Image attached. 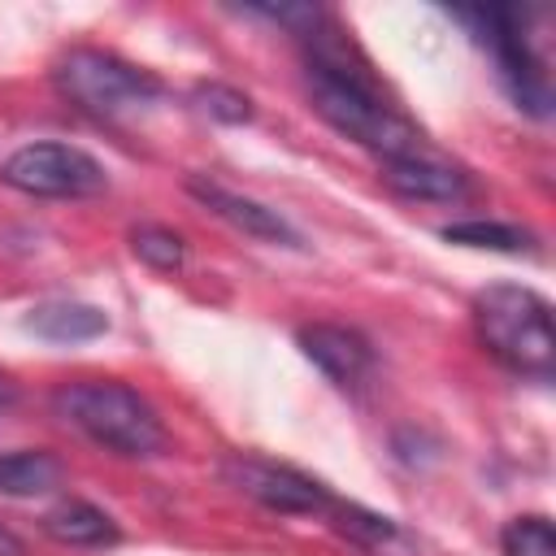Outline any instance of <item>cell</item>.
Masks as SVG:
<instances>
[{"mask_svg": "<svg viewBox=\"0 0 556 556\" xmlns=\"http://www.w3.org/2000/svg\"><path fill=\"white\" fill-rule=\"evenodd\" d=\"M382 182L404 195V200H439V204H452V200H465L469 195V182L456 165L439 161L434 152H413V156H395V161H382Z\"/></svg>", "mask_w": 556, "mask_h": 556, "instance_id": "obj_9", "label": "cell"}, {"mask_svg": "<svg viewBox=\"0 0 556 556\" xmlns=\"http://www.w3.org/2000/svg\"><path fill=\"white\" fill-rule=\"evenodd\" d=\"M130 252H135L143 265L161 269V274H174V269H182V261H187V243H182V235H174L169 226H135V230H130Z\"/></svg>", "mask_w": 556, "mask_h": 556, "instance_id": "obj_14", "label": "cell"}, {"mask_svg": "<svg viewBox=\"0 0 556 556\" xmlns=\"http://www.w3.org/2000/svg\"><path fill=\"white\" fill-rule=\"evenodd\" d=\"M500 552L504 556H556V534L547 517H513L500 530Z\"/></svg>", "mask_w": 556, "mask_h": 556, "instance_id": "obj_15", "label": "cell"}, {"mask_svg": "<svg viewBox=\"0 0 556 556\" xmlns=\"http://www.w3.org/2000/svg\"><path fill=\"white\" fill-rule=\"evenodd\" d=\"M222 478L239 495L256 500L269 513H282V517H304V513H326L330 508V491L317 478H308L295 465L269 460V456H243V452H235V456H226Z\"/></svg>", "mask_w": 556, "mask_h": 556, "instance_id": "obj_6", "label": "cell"}, {"mask_svg": "<svg viewBox=\"0 0 556 556\" xmlns=\"http://www.w3.org/2000/svg\"><path fill=\"white\" fill-rule=\"evenodd\" d=\"M308 70H304V83H308V100L313 109L339 130L348 135L352 143L378 152L382 161H395V156H413L421 152V130L413 122H404L391 104H382L374 78L365 74V65H352L348 61V43L330 30H308Z\"/></svg>", "mask_w": 556, "mask_h": 556, "instance_id": "obj_1", "label": "cell"}, {"mask_svg": "<svg viewBox=\"0 0 556 556\" xmlns=\"http://www.w3.org/2000/svg\"><path fill=\"white\" fill-rule=\"evenodd\" d=\"M326 513H334L339 517V530L352 534V539H361V543H387V539H395V521L391 517H378V513H365V508H352V504L343 508L334 500H330Z\"/></svg>", "mask_w": 556, "mask_h": 556, "instance_id": "obj_17", "label": "cell"}, {"mask_svg": "<svg viewBox=\"0 0 556 556\" xmlns=\"http://www.w3.org/2000/svg\"><path fill=\"white\" fill-rule=\"evenodd\" d=\"M0 178L22 195H43V200L96 195L109 182L104 165L70 143H26L0 165Z\"/></svg>", "mask_w": 556, "mask_h": 556, "instance_id": "obj_5", "label": "cell"}, {"mask_svg": "<svg viewBox=\"0 0 556 556\" xmlns=\"http://www.w3.org/2000/svg\"><path fill=\"white\" fill-rule=\"evenodd\" d=\"M473 326L478 339L495 361L517 374L547 378L556 365V334H552V304L513 282H495L473 295Z\"/></svg>", "mask_w": 556, "mask_h": 556, "instance_id": "obj_3", "label": "cell"}, {"mask_svg": "<svg viewBox=\"0 0 556 556\" xmlns=\"http://www.w3.org/2000/svg\"><path fill=\"white\" fill-rule=\"evenodd\" d=\"M443 239L447 243H460V248H486V252H530V230H517V226H508V222H482V217H473V222H452V226H443Z\"/></svg>", "mask_w": 556, "mask_h": 556, "instance_id": "obj_13", "label": "cell"}, {"mask_svg": "<svg viewBox=\"0 0 556 556\" xmlns=\"http://www.w3.org/2000/svg\"><path fill=\"white\" fill-rule=\"evenodd\" d=\"M52 413L83 430L91 443L130 456V460H152L169 447V434L156 417V408L126 382L117 378H83L65 382L52 391Z\"/></svg>", "mask_w": 556, "mask_h": 556, "instance_id": "obj_2", "label": "cell"}, {"mask_svg": "<svg viewBox=\"0 0 556 556\" xmlns=\"http://www.w3.org/2000/svg\"><path fill=\"white\" fill-rule=\"evenodd\" d=\"M195 104H200V113H208L213 122H226V126L252 122L248 96L235 91V87H226V83H200V87H195Z\"/></svg>", "mask_w": 556, "mask_h": 556, "instance_id": "obj_16", "label": "cell"}, {"mask_svg": "<svg viewBox=\"0 0 556 556\" xmlns=\"http://www.w3.org/2000/svg\"><path fill=\"white\" fill-rule=\"evenodd\" d=\"M295 339H300V352L339 387L356 391L369 378V369H374V348L356 330H348V326L317 321V326H304Z\"/></svg>", "mask_w": 556, "mask_h": 556, "instance_id": "obj_8", "label": "cell"}, {"mask_svg": "<svg viewBox=\"0 0 556 556\" xmlns=\"http://www.w3.org/2000/svg\"><path fill=\"white\" fill-rule=\"evenodd\" d=\"M26 330H35L39 339H52V343H83V339L104 334V330H109V317H104L96 304H78V300H52V304L30 308Z\"/></svg>", "mask_w": 556, "mask_h": 556, "instance_id": "obj_11", "label": "cell"}, {"mask_svg": "<svg viewBox=\"0 0 556 556\" xmlns=\"http://www.w3.org/2000/svg\"><path fill=\"white\" fill-rule=\"evenodd\" d=\"M52 83L70 104H78L83 113L104 117V122L143 113L148 104L161 100V83L148 70H139L113 52H100V48H70L52 65Z\"/></svg>", "mask_w": 556, "mask_h": 556, "instance_id": "obj_4", "label": "cell"}, {"mask_svg": "<svg viewBox=\"0 0 556 556\" xmlns=\"http://www.w3.org/2000/svg\"><path fill=\"white\" fill-rule=\"evenodd\" d=\"M43 530H48L56 543H70V547H104V543H117L113 517L100 513V508L87 504V500H61L56 508H48Z\"/></svg>", "mask_w": 556, "mask_h": 556, "instance_id": "obj_12", "label": "cell"}, {"mask_svg": "<svg viewBox=\"0 0 556 556\" xmlns=\"http://www.w3.org/2000/svg\"><path fill=\"white\" fill-rule=\"evenodd\" d=\"M65 478V465L43 452V447H22V452H0V495L13 500H35L56 491Z\"/></svg>", "mask_w": 556, "mask_h": 556, "instance_id": "obj_10", "label": "cell"}, {"mask_svg": "<svg viewBox=\"0 0 556 556\" xmlns=\"http://www.w3.org/2000/svg\"><path fill=\"white\" fill-rule=\"evenodd\" d=\"M13 404H17V382H13L9 374H0V417H4Z\"/></svg>", "mask_w": 556, "mask_h": 556, "instance_id": "obj_19", "label": "cell"}, {"mask_svg": "<svg viewBox=\"0 0 556 556\" xmlns=\"http://www.w3.org/2000/svg\"><path fill=\"white\" fill-rule=\"evenodd\" d=\"M187 191L208 208V213H217L222 222H230L235 230H243V235H252V239H265V243H282V248H300V235H295V226L278 213V208H265L261 200H248V195H239V191H230V187H222V182H213V178H187Z\"/></svg>", "mask_w": 556, "mask_h": 556, "instance_id": "obj_7", "label": "cell"}, {"mask_svg": "<svg viewBox=\"0 0 556 556\" xmlns=\"http://www.w3.org/2000/svg\"><path fill=\"white\" fill-rule=\"evenodd\" d=\"M0 556H26V543L9 526H0Z\"/></svg>", "mask_w": 556, "mask_h": 556, "instance_id": "obj_18", "label": "cell"}]
</instances>
